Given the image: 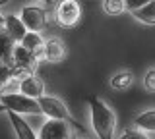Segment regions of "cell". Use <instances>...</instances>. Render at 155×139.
<instances>
[{
  "label": "cell",
  "instance_id": "1",
  "mask_svg": "<svg viewBox=\"0 0 155 139\" xmlns=\"http://www.w3.org/2000/svg\"><path fill=\"white\" fill-rule=\"evenodd\" d=\"M89 104V118H91V128H93L97 139H114V129H116V116L113 108L105 103L103 99L91 95L87 99Z\"/></svg>",
  "mask_w": 155,
  "mask_h": 139
},
{
  "label": "cell",
  "instance_id": "2",
  "mask_svg": "<svg viewBox=\"0 0 155 139\" xmlns=\"http://www.w3.org/2000/svg\"><path fill=\"white\" fill-rule=\"evenodd\" d=\"M0 103L4 104L6 112H16L19 116H27V114H41L39 106V99H31L23 93H4L0 95Z\"/></svg>",
  "mask_w": 155,
  "mask_h": 139
},
{
  "label": "cell",
  "instance_id": "3",
  "mask_svg": "<svg viewBox=\"0 0 155 139\" xmlns=\"http://www.w3.org/2000/svg\"><path fill=\"white\" fill-rule=\"evenodd\" d=\"M81 17V6L78 0H60L54 10V20L60 27H74Z\"/></svg>",
  "mask_w": 155,
  "mask_h": 139
},
{
  "label": "cell",
  "instance_id": "4",
  "mask_svg": "<svg viewBox=\"0 0 155 139\" xmlns=\"http://www.w3.org/2000/svg\"><path fill=\"white\" fill-rule=\"evenodd\" d=\"M39 106H41V114H45L47 118H52V120H66V122H72L74 124V118H72L70 110L60 99L56 97H51V95H43L39 99Z\"/></svg>",
  "mask_w": 155,
  "mask_h": 139
},
{
  "label": "cell",
  "instance_id": "5",
  "mask_svg": "<svg viewBox=\"0 0 155 139\" xmlns=\"http://www.w3.org/2000/svg\"><path fill=\"white\" fill-rule=\"evenodd\" d=\"M72 122L48 118L39 129V139H72Z\"/></svg>",
  "mask_w": 155,
  "mask_h": 139
},
{
  "label": "cell",
  "instance_id": "6",
  "mask_svg": "<svg viewBox=\"0 0 155 139\" xmlns=\"http://www.w3.org/2000/svg\"><path fill=\"white\" fill-rule=\"evenodd\" d=\"M27 31H41L47 25V12L41 6H25L19 14Z\"/></svg>",
  "mask_w": 155,
  "mask_h": 139
},
{
  "label": "cell",
  "instance_id": "7",
  "mask_svg": "<svg viewBox=\"0 0 155 139\" xmlns=\"http://www.w3.org/2000/svg\"><path fill=\"white\" fill-rule=\"evenodd\" d=\"M43 60L47 62H62L66 58V45L62 39L58 37H52V39H47L45 45H43Z\"/></svg>",
  "mask_w": 155,
  "mask_h": 139
},
{
  "label": "cell",
  "instance_id": "8",
  "mask_svg": "<svg viewBox=\"0 0 155 139\" xmlns=\"http://www.w3.org/2000/svg\"><path fill=\"white\" fill-rule=\"evenodd\" d=\"M37 60L39 58L35 56V52L27 50L25 46H21L19 43L16 45V49L12 52V66H16V68H25L29 71H33L35 66H37Z\"/></svg>",
  "mask_w": 155,
  "mask_h": 139
},
{
  "label": "cell",
  "instance_id": "9",
  "mask_svg": "<svg viewBox=\"0 0 155 139\" xmlns=\"http://www.w3.org/2000/svg\"><path fill=\"white\" fill-rule=\"evenodd\" d=\"M19 93L27 95L31 99H41L45 95V83L35 74H31V75H27V77H23L19 81Z\"/></svg>",
  "mask_w": 155,
  "mask_h": 139
},
{
  "label": "cell",
  "instance_id": "10",
  "mask_svg": "<svg viewBox=\"0 0 155 139\" xmlns=\"http://www.w3.org/2000/svg\"><path fill=\"white\" fill-rule=\"evenodd\" d=\"M2 29L6 31L16 43H21V39L25 37V33H27V27L23 25V21H21L19 16H4Z\"/></svg>",
  "mask_w": 155,
  "mask_h": 139
},
{
  "label": "cell",
  "instance_id": "11",
  "mask_svg": "<svg viewBox=\"0 0 155 139\" xmlns=\"http://www.w3.org/2000/svg\"><path fill=\"white\" fill-rule=\"evenodd\" d=\"M6 114L10 118V124H12L18 139H39L35 135V131L31 129V126L23 120V116H19V114H16V112H6Z\"/></svg>",
  "mask_w": 155,
  "mask_h": 139
},
{
  "label": "cell",
  "instance_id": "12",
  "mask_svg": "<svg viewBox=\"0 0 155 139\" xmlns=\"http://www.w3.org/2000/svg\"><path fill=\"white\" fill-rule=\"evenodd\" d=\"M21 46H25L27 50H31V52H35V56L39 60H43V45H45V41H43V37H41V33L39 31H27L25 33V37L21 39V43H19Z\"/></svg>",
  "mask_w": 155,
  "mask_h": 139
},
{
  "label": "cell",
  "instance_id": "13",
  "mask_svg": "<svg viewBox=\"0 0 155 139\" xmlns=\"http://www.w3.org/2000/svg\"><path fill=\"white\" fill-rule=\"evenodd\" d=\"M134 126L138 128V129H142V131L155 133V108L140 112L138 116L134 118Z\"/></svg>",
  "mask_w": 155,
  "mask_h": 139
},
{
  "label": "cell",
  "instance_id": "14",
  "mask_svg": "<svg viewBox=\"0 0 155 139\" xmlns=\"http://www.w3.org/2000/svg\"><path fill=\"white\" fill-rule=\"evenodd\" d=\"M132 16L138 21L147 23V25H155V0H149L147 4H143L142 8L132 12Z\"/></svg>",
  "mask_w": 155,
  "mask_h": 139
},
{
  "label": "cell",
  "instance_id": "15",
  "mask_svg": "<svg viewBox=\"0 0 155 139\" xmlns=\"http://www.w3.org/2000/svg\"><path fill=\"white\" fill-rule=\"evenodd\" d=\"M18 43L12 39V37L8 35L6 31H0V58H2L4 62H8V64H12V52L14 49H16Z\"/></svg>",
  "mask_w": 155,
  "mask_h": 139
},
{
  "label": "cell",
  "instance_id": "16",
  "mask_svg": "<svg viewBox=\"0 0 155 139\" xmlns=\"http://www.w3.org/2000/svg\"><path fill=\"white\" fill-rule=\"evenodd\" d=\"M132 83H134V74L128 71V70H122V71H118V74H114L113 77H110V87L118 89V91L128 89Z\"/></svg>",
  "mask_w": 155,
  "mask_h": 139
},
{
  "label": "cell",
  "instance_id": "17",
  "mask_svg": "<svg viewBox=\"0 0 155 139\" xmlns=\"http://www.w3.org/2000/svg\"><path fill=\"white\" fill-rule=\"evenodd\" d=\"M103 10L109 16H118L126 10L124 0H103Z\"/></svg>",
  "mask_w": 155,
  "mask_h": 139
},
{
  "label": "cell",
  "instance_id": "18",
  "mask_svg": "<svg viewBox=\"0 0 155 139\" xmlns=\"http://www.w3.org/2000/svg\"><path fill=\"white\" fill-rule=\"evenodd\" d=\"M120 139H149V137L145 135V131H142V129L130 128V129H124V131L120 133Z\"/></svg>",
  "mask_w": 155,
  "mask_h": 139
},
{
  "label": "cell",
  "instance_id": "19",
  "mask_svg": "<svg viewBox=\"0 0 155 139\" xmlns=\"http://www.w3.org/2000/svg\"><path fill=\"white\" fill-rule=\"evenodd\" d=\"M143 85H145V89H147V91H155V68H151V70L145 71V75H143Z\"/></svg>",
  "mask_w": 155,
  "mask_h": 139
},
{
  "label": "cell",
  "instance_id": "20",
  "mask_svg": "<svg viewBox=\"0 0 155 139\" xmlns=\"http://www.w3.org/2000/svg\"><path fill=\"white\" fill-rule=\"evenodd\" d=\"M149 0H124V4H126V10H130V12H134V10H138V8H142L143 4H147Z\"/></svg>",
  "mask_w": 155,
  "mask_h": 139
},
{
  "label": "cell",
  "instance_id": "21",
  "mask_svg": "<svg viewBox=\"0 0 155 139\" xmlns=\"http://www.w3.org/2000/svg\"><path fill=\"white\" fill-rule=\"evenodd\" d=\"M4 83H6V81L0 79V95H4Z\"/></svg>",
  "mask_w": 155,
  "mask_h": 139
},
{
  "label": "cell",
  "instance_id": "22",
  "mask_svg": "<svg viewBox=\"0 0 155 139\" xmlns=\"http://www.w3.org/2000/svg\"><path fill=\"white\" fill-rule=\"evenodd\" d=\"M4 112H6V108H4V104L0 103V114H4Z\"/></svg>",
  "mask_w": 155,
  "mask_h": 139
},
{
  "label": "cell",
  "instance_id": "23",
  "mask_svg": "<svg viewBox=\"0 0 155 139\" xmlns=\"http://www.w3.org/2000/svg\"><path fill=\"white\" fill-rule=\"evenodd\" d=\"M10 0H0V6H4V4H8Z\"/></svg>",
  "mask_w": 155,
  "mask_h": 139
},
{
  "label": "cell",
  "instance_id": "24",
  "mask_svg": "<svg viewBox=\"0 0 155 139\" xmlns=\"http://www.w3.org/2000/svg\"><path fill=\"white\" fill-rule=\"evenodd\" d=\"M2 23H4V16L0 14V27H2Z\"/></svg>",
  "mask_w": 155,
  "mask_h": 139
},
{
  "label": "cell",
  "instance_id": "25",
  "mask_svg": "<svg viewBox=\"0 0 155 139\" xmlns=\"http://www.w3.org/2000/svg\"><path fill=\"white\" fill-rule=\"evenodd\" d=\"M41 2H43V4H51L52 0H41Z\"/></svg>",
  "mask_w": 155,
  "mask_h": 139
}]
</instances>
